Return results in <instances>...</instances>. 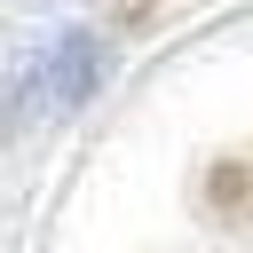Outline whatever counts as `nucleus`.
Masks as SVG:
<instances>
[{
	"mask_svg": "<svg viewBox=\"0 0 253 253\" xmlns=\"http://www.w3.org/2000/svg\"><path fill=\"white\" fill-rule=\"evenodd\" d=\"M47 87H55V103H63V111L95 87V40H87V32H71V40L47 55Z\"/></svg>",
	"mask_w": 253,
	"mask_h": 253,
	"instance_id": "nucleus-1",
	"label": "nucleus"
}]
</instances>
